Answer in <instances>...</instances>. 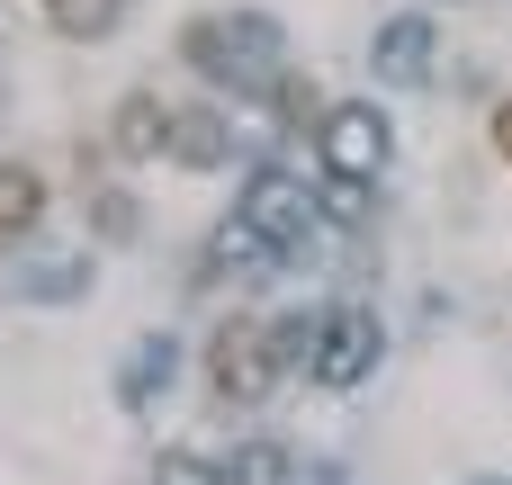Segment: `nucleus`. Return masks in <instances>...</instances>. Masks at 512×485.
<instances>
[{"label":"nucleus","mask_w":512,"mask_h":485,"mask_svg":"<svg viewBox=\"0 0 512 485\" xmlns=\"http://www.w3.org/2000/svg\"><path fill=\"white\" fill-rule=\"evenodd\" d=\"M387 153H396V126H387L378 99H342V108H324V126H315V162L333 171V189H369V180L387 171Z\"/></svg>","instance_id":"nucleus-2"},{"label":"nucleus","mask_w":512,"mask_h":485,"mask_svg":"<svg viewBox=\"0 0 512 485\" xmlns=\"http://www.w3.org/2000/svg\"><path fill=\"white\" fill-rule=\"evenodd\" d=\"M225 485H288V450H243L225 468Z\"/></svg>","instance_id":"nucleus-11"},{"label":"nucleus","mask_w":512,"mask_h":485,"mask_svg":"<svg viewBox=\"0 0 512 485\" xmlns=\"http://www.w3.org/2000/svg\"><path fill=\"white\" fill-rule=\"evenodd\" d=\"M45 9H54V0H45Z\"/></svg>","instance_id":"nucleus-14"},{"label":"nucleus","mask_w":512,"mask_h":485,"mask_svg":"<svg viewBox=\"0 0 512 485\" xmlns=\"http://www.w3.org/2000/svg\"><path fill=\"white\" fill-rule=\"evenodd\" d=\"M234 144H225V117H207V108H180L171 117V162H189V171H216Z\"/></svg>","instance_id":"nucleus-9"},{"label":"nucleus","mask_w":512,"mask_h":485,"mask_svg":"<svg viewBox=\"0 0 512 485\" xmlns=\"http://www.w3.org/2000/svg\"><path fill=\"white\" fill-rule=\"evenodd\" d=\"M171 117H180V108H162V90H126V99L108 108V153H117V162L171 153Z\"/></svg>","instance_id":"nucleus-6"},{"label":"nucleus","mask_w":512,"mask_h":485,"mask_svg":"<svg viewBox=\"0 0 512 485\" xmlns=\"http://www.w3.org/2000/svg\"><path fill=\"white\" fill-rule=\"evenodd\" d=\"M423 63H432V18H387L378 27V72L387 81H423Z\"/></svg>","instance_id":"nucleus-7"},{"label":"nucleus","mask_w":512,"mask_h":485,"mask_svg":"<svg viewBox=\"0 0 512 485\" xmlns=\"http://www.w3.org/2000/svg\"><path fill=\"white\" fill-rule=\"evenodd\" d=\"M117 9L126 0H54V27L63 36H99V27H117Z\"/></svg>","instance_id":"nucleus-10"},{"label":"nucleus","mask_w":512,"mask_h":485,"mask_svg":"<svg viewBox=\"0 0 512 485\" xmlns=\"http://www.w3.org/2000/svg\"><path fill=\"white\" fill-rule=\"evenodd\" d=\"M369 360H378V315H360V306H333L324 324H315V378L324 387H360L369 378Z\"/></svg>","instance_id":"nucleus-5"},{"label":"nucleus","mask_w":512,"mask_h":485,"mask_svg":"<svg viewBox=\"0 0 512 485\" xmlns=\"http://www.w3.org/2000/svg\"><path fill=\"white\" fill-rule=\"evenodd\" d=\"M180 63L198 81L234 90V99H279L288 90V36L261 9H207V18H189L180 27Z\"/></svg>","instance_id":"nucleus-1"},{"label":"nucleus","mask_w":512,"mask_h":485,"mask_svg":"<svg viewBox=\"0 0 512 485\" xmlns=\"http://www.w3.org/2000/svg\"><path fill=\"white\" fill-rule=\"evenodd\" d=\"M288 369H297V360H288L279 324H243V315H234V324L216 333V351H207V378H216V396H225V405H261Z\"/></svg>","instance_id":"nucleus-3"},{"label":"nucleus","mask_w":512,"mask_h":485,"mask_svg":"<svg viewBox=\"0 0 512 485\" xmlns=\"http://www.w3.org/2000/svg\"><path fill=\"white\" fill-rule=\"evenodd\" d=\"M90 207H99V234H117V243L135 234V198H126V189H99Z\"/></svg>","instance_id":"nucleus-12"},{"label":"nucleus","mask_w":512,"mask_h":485,"mask_svg":"<svg viewBox=\"0 0 512 485\" xmlns=\"http://www.w3.org/2000/svg\"><path fill=\"white\" fill-rule=\"evenodd\" d=\"M36 216H45V171H27V162H0V243L36 234Z\"/></svg>","instance_id":"nucleus-8"},{"label":"nucleus","mask_w":512,"mask_h":485,"mask_svg":"<svg viewBox=\"0 0 512 485\" xmlns=\"http://www.w3.org/2000/svg\"><path fill=\"white\" fill-rule=\"evenodd\" d=\"M234 216L261 234V252H270V261H297V252H306V234H315V189H306L297 171H279V162H270V171H252V180H243V207H234Z\"/></svg>","instance_id":"nucleus-4"},{"label":"nucleus","mask_w":512,"mask_h":485,"mask_svg":"<svg viewBox=\"0 0 512 485\" xmlns=\"http://www.w3.org/2000/svg\"><path fill=\"white\" fill-rule=\"evenodd\" d=\"M495 153H504V162H512V99H504V108H495Z\"/></svg>","instance_id":"nucleus-13"}]
</instances>
